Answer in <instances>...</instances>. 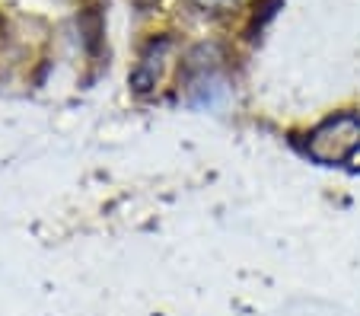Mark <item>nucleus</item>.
Masks as SVG:
<instances>
[{
    "label": "nucleus",
    "instance_id": "nucleus-2",
    "mask_svg": "<svg viewBox=\"0 0 360 316\" xmlns=\"http://www.w3.org/2000/svg\"><path fill=\"white\" fill-rule=\"evenodd\" d=\"M230 99V87L217 70H195V77L188 80V106L195 109H220Z\"/></svg>",
    "mask_w": 360,
    "mask_h": 316
},
{
    "label": "nucleus",
    "instance_id": "nucleus-3",
    "mask_svg": "<svg viewBox=\"0 0 360 316\" xmlns=\"http://www.w3.org/2000/svg\"><path fill=\"white\" fill-rule=\"evenodd\" d=\"M201 7H217V4H226V0H198Z\"/></svg>",
    "mask_w": 360,
    "mask_h": 316
},
{
    "label": "nucleus",
    "instance_id": "nucleus-1",
    "mask_svg": "<svg viewBox=\"0 0 360 316\" xmlns=\"http://www.w3.org/2000/svg\"><path fill=\"white\" fill-rule=\"evenodd\" d=\"M360 151V118L335 115L309 134V157L319 163H341Z\"/></svg>",
    "mask_w": 360,
    "mask_h": 316
}]
</instances>
